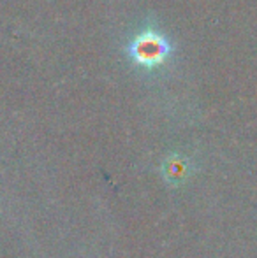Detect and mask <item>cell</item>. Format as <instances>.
<instances>
[{
	"instance_id": "cell-1",
	"label": "cell",
	"mask_w": 257,
	"mask_h": 258,
	"mask_svg": "<svg viewBox=\"0 0 257 258\" xmlns=\"http://www.w3.org/2000/svg\"><path fill=\"white\" fill-rule=\"evenodd\" d=\"M169 53V46L166 39L153 32H144L134 41L132 44V56L137 63L144 67H155L162 63Z\"/></svg>"
},
{
	"instance_id": "cell-2",
	"label": "cell",
	"mask_w": 257,
	"mask_h": 258,
	"mask_svg": "<svg viewBox=\"0 0 257 258\" xmlns=\"http://www.w3.org/2000/svg\"><path fill=\"white\" fill-rule=\"evenodd\" d=\"M183 176V163L180 165V162H171L168 169V177L169 179H182Z\"/></svg>"
}]
</instances>
